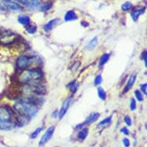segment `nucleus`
<instances>
[{
  "label": "nucleus",
  "mask_w": 147,
  "mask_h": 147,
  "mask_svg": "<svg viewBox=\"0 0 147 147\" xmlns=\"http://www.w3.org/2000/svg\"><path fill=\"white\" fill-rule=\"evenodd\" d=\"M43 77V72L40 69H25L21 72L19 77L20 82L24 84H29L32 82H39Z\"/></svg>",
  "instance_id": "1"
},
{
  "label": "nucleus",
  "mask_w": 147,
  "mask_h": 147,
  "mask_svg": "<svg viewBox=\"0 0 147 147\" xmlns=\"http://www.w3.org/2000/svg\"><path fill=\"white\" fill-rule=\"evenodd\" d=\"M12 111L6 106H0V123L12 122Z\"/></svg>",
  "instance_id": "2"
},
{
  "label": "nucleus",
  "mask_w": 147,
  "mask_h": 147,
  "mask_svg": "<svg viewBox=\"0 0 147 147\" xmlns=\"http://www.w3.org/2000/svg\"><path fill=\"white\" fill-rule=\"evenodd\" d=\"M33 63V58L29 56H20L16 61L17 67L20 69H26Z\"/></svg>",
  "instance_id": "3"
},
{
  "label": "nucleus",
  "mask_w": 147,
  "mask_h": 147,
  "mask_svg": "<svg viewBox=\"0 0 147 147\" xmlns=\"http://www.w3.org/2000/svg\"><path fill=\"white\" fill-rule=\"evenodd\" d=\"M2 5L5 9L9 10V11H13V12H20L23 9L20 4L15 3L12 0H3L2 1Z\"/></svg>",
  "instance_id": "4"
},
{
  "label": "nucleus",
  "mask_w": 147,
  "mask_h": 147,
  "mask_svg": "<svg viewBox=\"0 0 147 147\" xmlns=\"http://www.w3.org/2000/svg\"><path fill=\"white\" fill-rule=\"evenodd\" d=\"M16 40V36L14 34L11 33V32H3V33L0 34V42L5 45H9L12 42H14Z\"/></svg>",
  "instance_id": "5"
},
{
  "label": "nucleus",
  "mask_w": 147,
  "mask_h": 147,
  "mask_svg": "<svg viewBox=\"0 0 147 147\" xmlns=\"http://www.w3.org/2000/svg\"><path fill=\"white\" fill-rule=\"evenodd\" d=\"M71 102H72V98L71 97H69V98L64 100V102L62 104V106H61L60 110L59 112V119H62L65 115V113H67L68 109L69 108L70 104H71Z\"/></svg>",
  "instance_id": "6"
},
{
  "label": "nucleus",
  "mask_w": 147,
  "mask_h": 147,
  "mask_svg": "<svg viewBox=\"0 0 147 147\" xmlns=\"http://www.w3.org/2000/svg\"><path fill=\"white\" fill-rule=\"evenodd\" d=\"M54 131H55V127L52 125L50 127H49L47 129V130L46 131V133H44V135L42 136L41 140L39 141V145L42 146V145H44L45 143L48 142L49 140H50L52 136L53 135V133H54Z\"/></svg>",
  "instance_id": "7"
},
{
  "label": "nucleus",
  "mask_w": 147,
  "mask_h": 147,
  "mask_svg": "<svg viewBox=\"0 0 147 147\" xmlns=\"http://www.w3.org/2000/svg\"><path fill=\"white\" fill-rule=\"evenodd\" d=\"M99 116H100V115H99V113H96V112H95V113H92L87 117L86 119L83 122L82 125H89V124H91V123H94V122H96V121L99 119Z\"/></svg>",
  "instance_id": "8"
},
{
  "label": "nucleus",
  "mask_w": 147,
  "mask_h": 147,
  "mask_svg": "<svg viewBox=\"0 0 147 147\" xmlns=\"http://www.w3.org/2000/svg\"><path fill=\"white\" fill-rule=\"evenodd\" d=\"M136 78H137V73H136V72L133 73V75L131 76L130 78L128 80L125 89H124V91H123L124 92H127L129 90H130V89L133 88V85H134V83H135L136 82Z\"/></svg>",
  "instance_id": "9"
},
{
  "label": "nucleus",
  "mask_w": 147,
  "mask_h": 147,
  "mask_svg": "<svg viewBox=\"0 0 147 147\" xmlns=\"http://www.w3.org/2000/svg\"><path fill=\"white\" fill-rule=\"evenodd\" d=\"M59 21V19H53V20H51L50 21H49L47 23H46L45 26H44V30L46 32H49L52 31L53 29V28L56 26V25L58 24Z\"/></svg>",
  "instance_id": "10"
},
{
  "label": "nucleus",
  "mask_w": 147,
  "mask_h": 147,
  "mask_svg": "<svg viewBox=\"0 0 147 147\" xmlns=\"http://www.w3.org/2000/svg\"><path fill=\"white\" fill-rule=\"evenodd\" d=\"M145 8H140V9H137L133 10L131 12V17L134 22H136L139 19V17L141 16L142 14L144 13Z\"/></svg>",
  "instance_id": "11"
},
{
  "label": "nucleus",
  "mask_w": 147,
  "mask_h": 147,
  "mask_svg": "<svg viewBox=\"0 0 147 147\" xmlns=\"http://www.w3.org/2000/svg\"><path fill=\"white\" fill-rule=\"evenodd\" d=\"M78 19L77 15L76 14V12L72 10H69L66 12L64 16V20L66 22H70V21H73V20H76Z\"/></svg>",
  "instance_id": "12"
},
{
  "label": "nucleus",
  "mask_w": 147,
  "mask_h": 147,
  "mask_svg": "<svg viewBox=\"0 0 147 147\" xmlns=\"http://www.w3.org/2000/svg\"><path fill=\"white\" fill-rule=\"evenodd\" d=\"M97 44H98V38H97V36H95L94 38H92V39L86 44V46L85 49H86V50L89 51L93 50V49L96 48V46H97Z\"/></svg>",
  "instance_id": "13"
},
{
  "label": "nucleus",
  "mask_w": 147,
  "mask_h": 147,
  "mask_svg": "<svg viewBox=\"0 0 147 147\" xmlns=\"http://www.w3.org/2000/svg\"><path fill=\"white\" fill-rule=\"evenodd\" d=\"M19 23L24 26H29L30 25V18L28 16H20L18 17Z\"/></svg>",
  "instance_id": "14"
},
{
  "label": "nucleus",
  "mask_w": 147,
  "mask_h": 147,
  "mask_svg": "<svg viewBox=\"0 0 147 147\" xmlns=\"http://www.w3.org/2000/svg\"><path fill=\"white\" fill-rule=\"evenodd\" d=\"M88 133H89V129L87 128H84L82 129V130L80 131L79 134H78V138L80 141H83V140L87 137L88 136Z\"/></svg>",
  "instance_id": "15"
},
{
  "label": "nucleus",
  "mask_w": 147,
  "mask_h": 147,
  "mask_svg": "<svg viewBox=\"0 0 147 147\" xmlns=\"http://www.w3.org/2000/svg\"><path fill=\"white\" fill-rule=\"evenodd\" d=\"M110 55L108 53H105L102 56H101V58L99 59V67H102V65H104L109 59Z\"/></svg>",
  "instance_id": "16"
},
{
  "label": "nucleus",
  "mask_w": 147,
  "mask_h": 147,
  "mask_svg": "<svg viewBox=\"0 0 147 147\" xmlns=\"http://www.w3.org/2000/svg\"><path fill=\"white\" fill-rule=\"evenodd\" d=\"M67 87L69 89L70 91L74 93L77 90L78 87H79V83L76 81H72V82H71L68 85Z\"/></svg>",
  "instance_id": "17"
},
{
  "label": "nucleus",
  "mask_w": 147,
  "mask_h": 147,
  "mask_svg": "<svg viewBox=\"0 0 147 147\" xmlns=\"http://www.w3.org/2000/svg\"><path fill=\"white\" fill-rule=\"evenodd\" d=\"M111 121H112V116H109V117H107V118L102 119L101 122H99V123H98L97 126H98V127H101V126H105V125H109V123H111Z\"/></svg>",
  "instance_id": "18"
},
{
  "label": "nucleus",
  "mask_w": 147,
  "mask_h": 147,
  "mask_svg": "<svg viewBox=\"0 0 147 147\" xmlns=\"http://www.w3.org/2000/svg\"><path fill=\"white\" fill-rule=\"evenodd\" d=\"M97 91H98V96H99V99H102V100H106V93L105 90L102 87H99Z\"/></svg>",
  "instance_id": "19"
},
{
  "label": "nucleus",
  "mask_w": 147,
  "mask_h": 147,
  "mask_svg": "<svg viewBox=\"0 0 147 147\" xmlns=\"http://www.w3.org/2000/svg\"><path fill=\"white\" fill-rule=\"evenodd\" d=\"M132 8H133V4L130 2H125L121 5V9L123 10V12H127L129 10H130Z\"/></svg>",
  "instance_id": "20"
},
{
  "label": "nucleus",
  "mask_w": 147,
  "mask_h": 147,
  "mask_svg": "<svg viewBox=\"0 0 147 147\" xmlns=\"http://www.w3.org/2000/svg\"><path fill=\"white\" fill-rule=\"evenodd\" d=\"M134 94H135L136 98V99H137L138 101H140V102L143 101L144 98H143V95H142V93L141 92L139 91V90H135V92H134Z\"/></svg>",
  "instance_id": "21"
},
{
  "label": "nucleus",
  "mask_w": 147,
  "mask_h": 147,
  "mask_svg": "<svg viewBox=\"0 0 147 147\" xmlns=\"http://www.w3.org/2000/svg\"><path fill=\"white\" fill-rule=\"evenodd\" d=\"M51 7H52V3H48V4H46V5H41L39 7V10L41 12H46V11L50 9Z\"/></svg>",
  "instance_id": "22"
},
{
  "label": "nucleus",
  "mask_w": 147,
  "mask_h": 147,
  "mask_svg": "<svg viewBox=\"0 0 147 147\" xmlns=\"http://www.w3.org/2000/svg\"><path fill=\"white\" fill-rule=\"evenodd\" d=\"M37 30V28H36V26L34 25H29V26H27L26 31L30 34H34Z\"/></svg>",
  "instance_id": "23"
},
{
  "label": "nucleus",
  "mask_w": 147,
  "mask_h": 147,
  "mask_svg": "<svg viewBox=\"0 0 147 147\" xmlns=\"http://www.w3.org/2000/svg\"><path fill=\"white\" fill-rule=\"evenodd\" d=\"M42 130V127H39V128H37L36 130L34 131L33 133L31 134V138L32 139H36L38 135H39V133H41V131Z\"/></svg>",
  "instance_id": "24"
},
{
  "label": "nucleus",
  "mask_w": 147,
  "mask_h": 147,
  "mask_svg": "<svg viewBox=\"0 0 147 147\" xmlns=\"http://www.w3.org/2000/svg\"><path fill=\"white\" fill-rule=\"evenodd\" d=\"M102 81V78L101 75H98L95 78L94 80V85L95 86H99L101 84Z\"/></svg>",
  "instance_id": "25"
},
{
  "label": "nucleus",
  "mask_w": 147,
  "mask_h": 147,
  "mask_svg": "<svg viewBox=\"0 0 147 147\" xmlns=\"http://www.w3.org/2000/svg\"><path fill=\"white\" fill-rule=\"evenodd\" d=\"M129 107H130V109L132 111H134L136 109V102L135 99L132 98L130 100V105H129Z\"/></svg>",
  "instance_id": "26"
},
{
  "label": "nucleus",
  "mask_w": 147,
  "mask_h": 147,
  "mask_svg": "<svg viewBox=\"0 0 147 147\" xmlns=\"http://www.w3.org/2000/svg\"><path fill=\"white\" fill-rule=\"evenodd\" d=\"M13 2L16 3H20V4H22L23 5H26V6H28L29 5V0H12Z\"/></svg>",
  "instance_id": "27"
},
{
  "label": "nucleus",
  "mask_w": 147,
  "mask_h": 147,
  "mask_svg": "<svg viewBox=\"0 0 147 147\" xmlns=\"http://www.w3.org/2000/svg\"><path fill=\"white\" fill-rule=\"evenodd\" d=\"M124 121H125V124L127 125H132V119L129 116H125V118H124Z\"/></svg>",
  "instance_id": "28"
},
{
  "label": "nucleus",
  "mask_w": 147,
  "mask_h": 147,
  "mask_svg": "<svg viewBox=\"0 0 147 147\" xmlns=\"http://www.w3.org/2000/svg\"><path fill=\"white\" fill-rule=\"evenodd\" d=\"M140 89H141V90H142V92L144 93L145 95H146L147 93V84L146 83H144V84H142L141 86H140Z\"/></svg>",
  "instance_id": "29"
},
{
  "label": "nucleus",
  "mask_w": 147,
  "mask_h": 147,
  "mask_svg": "<svg viewBox=\"0 0 147 147\" xmlns=\"http://www.w3.org/2000/svg\"><path fill=\"white\" fill-rule=\"evenodd\" d=\"M123 142L125 147H129V146H130V142H129V140H128V139H126V138L123 139Z\"/></svg>",
  "instance_id": "30"
},
{
  "label": "nucleus",
  "mask_w": 147,
  "mask_h": 147,
  "mask_svg": "<svg viewBox=\"0 0 147 147\" xmlns=\"http://www.w3.org/2000/svg\"><path fill=\"white\" fill-rule=\"evenodd\" d=\"M121 132L125 136H129V129H128L126 127L122 128V129H121Z\"/></svg>",
  "instance_id": "31"
},
{
  "label": "nucleus",
  "mask_w": 147,
  "mask_h": 147,
  "mask_svg": "<svg viewBox=\"0 0 147 147\" xmlns=\"http://www.w3.org/2000/svg\"><path fill=\"white\" fill-rule=\"evenodd\" d=\"M146 52H144V53H143V55H142V59H143V61H144V63H145V65L146 66H147V63H146Z\"/></svg>",
  "instance_id": "32"
},
{
  "label": "nucleus",
  "mask_w": 147,
  "mask_h": 147,
  "mask_svg": "<svg viewBox=\"0 0 147 147\" xmlns=\"http://www.w3.org/2000/svg\"><path fill=\"white\" fill-rule=\"evenodd\" d=\"M52 116H53V118H56L57 116H59V113L56 111H54L52 114Z\"/></svg>",
  "instance_id": "33"
}]
</instances>
